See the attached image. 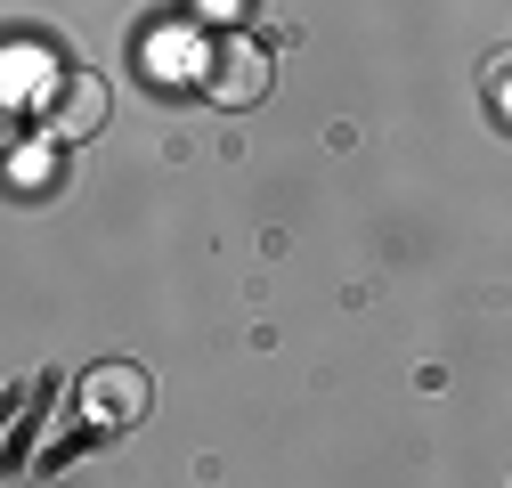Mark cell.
Returning a JSON list of instances; mask_svg holds the SVG:
<instances>
[{
	"label": "cell",
	"instance_id": "4",
	"mask_svg": "<svg viewBox=\"0 0 512 488\" xmlns=\"http://www.w3.org/2000/svg\"><path fill=\"white\" fill-rule=\"evenodd\" d=\"M41 171H49V179H57V139H41V147H33V155H17V188H25V196H33V188H41Z\"/></svg>",
	"mask_w": 512,
	"mask_h": 488
},
{
	"label": "cell",
	"instance_id": "1",
	"mask_svg": "<svg viewBox=\"0 0 512 488\" xmlns=\"http://www.w3.org/2000/svg\"><path fill=\"white\" fill-rule=\"evenodd\" d=\"M106 114H114V90H106V74H90V66H66V74H49V90H41V139H57V147H74V139H98L106 131Z\"/></svg>",
	"mask_w": 512,
	"mask_h": 488
},
{
	"label": "cell",
	"instance_id": "2",
	"mask_svg": "<svg viewBox=\"0 0 512 488\" xmlns=\"http://www.w3.org/2000/svg\"><path fill=\"white\" fill-rule=\"evenodd\" d=\"M147 407H155V383L131 358H106L82 375V423L90 432H131V423H147Z\"/></svg>",
	"mask_w": 512,
	"mask_h": 488
},
{
	"label": "cell",
	"instance_id": "5",
	"mask_svg": "<svg viewBox=\"0 0 512 488\" xmlns=\"http://www.w3.org/2000/svg\"><path fill=\"white\" fill-rule=\"evenodd\" d=\"M488 90H496V106H504V122H512V49L496 57V74H488Z\"/></svg>",
	"mask_w": 512,
	"mask_h": 488
},
{
	"label": "cell",
	"instance_id": "3",
	"mask_svg": "<svg viewBox=\"0 0 512 488\" xmlns=\"http://www.w3.org/2000/svg\"><path fill=\"white\" fill-rule=\"evenodd\" d=\"M204 98H212V106H252V98H269V49L244 41V33H220V41L204 49Z\"/></svg>",
	"mask_w": 512,
	"mask_h": 488
}]
</instances>
